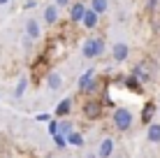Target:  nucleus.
Returning a JSON list of instances; mask_svg holds the SVG:
<instances>
[{
    "instance_id": "f257e3e1",
    "label": "nucleus",
    "mask_w": 160,
    "mask_h": 158,
    "mask_svg": "<svg viewBox=\"0 0 160 158\" xmlns=\"http://www.w3.org/2000/svg\"><path fill=\"white\" fill-rule=\"evenodd\" d=\"M112 123L118 133H128V130L135 126V114H132L128 107H116L112 114Z\"/></svg>"
},
{
    "instance_id": "f03ea898",
    "label": "nucleus",
    "mask_w": 160,
    "mask_h": 158,
    "mask_svg": "<svg viewBox=\"0 0 160 158\" xmlns=\"http://www.w3.org/2000/svg\"><path fill=\"white\" fill-rule=\"evenodd\" d=\"M104 49H107V42H104V37H88L84 44H81V56H84L86 61H93V58L102 56Z\"/></svg>"
},
{
    "instance_id": "7ed1b4c3",
    "label": "nucleus",
    "mask_w": 160,
    "mask_h": 158,
    "mask_svg": "<svg viewBox=\"0 0 160 158\" xmlns=\"http://www.w3.org/2000/svg\"><path fill=\"white\" fill-rule=\"evenodd\" d=\"M102 102L100 100H88L86 105H84V116L86 119H100L102 116Z\"/></svg>"
},
{
    "instance_id": "20e7f679",
    "label": "nucleus",
    "mask_w": 160,
    "mask_h": 158,
    "mask_svg": "<svg viewBox=\"0 0 160 158\" xmlns=\"http://www.w3.org/2000/svg\"><path fill=\"white\" fill-rule=\"evenodd\" d=\"M86 12H88V7L84 3H72L70 5V21H72V23H81Z\"/></svg>"
},
{
    "instance_id": "39448f33",
    "label": "nucleus",
    "mask_w": 160,
    "mask_h": 158,
    "mask_svg": "<svg viewBox=\"0 0 160 158\" xmlns=\"http://www.w3.org/2000/svg\"><path fill=\"white\" fill-rule=\"evenodd\" d=\"M128 56H130V47L125 44V42H116V44L112 47V58H114L116 63L128 61Z\"/></svg>"
},
{
    "instance_id": "423d86ee",
    "label": "nucleus",
    "mask_w": 160,
    "mask_h": 158,
    "mask_svg": "<svg viewBox=\"0 0 160 158\" xmlns=\"http://www.w3.org/2000/svg\"><path fill=\"white\" fill-rule=\"evenodd\" d=\"M98 156L100 158H112L114 156V140L112 137L100 140V144H98Z\"/></svg>"
},
{
    "instance_id": "0eeeda50",
    "label": "nucleus",
    "mask_w": 160,
    "mask_h": 158,
    "mask_svg": "<svg viewBox=\"0 0 160 158\" xmlns=\"http://www.w3.org/2000/svg\"><path fill=\"white\" fill-rule=\"evenodd\" d=\"M42 19H44V23H47V26H53V23L58 21V5H56V3L47 5V7H44V12H42Z\"/></svg>"
},
{
    "instance_id": "6e6552de",
    "label": "nucleus",
    "mask_w": 160,
    "mask_h": 158,
    "mask_svg": "<svg viewBox=\"0 0 160 158\" xmlns=\"http://www.w3.org/2000/svg\"><path fill=\"white\" fill-rule=\"evenodd\" d=\"M146 142L148 144H160V123L158 121H151L146 128Z\"/></svg>"
},
{
    "instance_id": "1a4fd4ad",
    "label": "nucleus",
    "mask_w": 160,
    "mask_h": 158,
    "mask_svg": "<svg viewBox=\"0 0 160 158\" xmlns=\"http://www.w3.org/2000/svg\"><path fill=\"white\" fill-rule=\"evenodd\" d=\"M40 35H42L40 21H37V19H28V21H26V37H28V40H37Z\"/></svg>"
},
{
    "instance_id": "9d476101",
    "label": "nucleus",
    "mask_w": 160,
    "mask_h": 158,
    "mask_svg": "<svg viewBox=\"0 0 160 158\" xmlns=\"http://www.w3.org/2000/svg\"><path fill=\"white\" fill-rule=\"evenodd\" d=\"M47 86H49V91H60L63 89V74L56 72V70L49 72L47 74Z\"/></svg>"
},
{
    "instance_id": "9b49d317",
    "label": "nucleus",
    "mask_w": 160,
    "mask_h": 158,
    "mask_svg": "<svg viewBox=\"0 0 160 158\" xmlns=\"http://www.w3.org/2000/svg\"><path fill=\"white\" fill-rule=\"evenodd\" d=\"M98 21H100V14H98L95 9H91V7H88V12H86V16H84V21H81V23H84V28L93 30V28L98 26Z\"/></svg>"
},
{
    "instance_id": "f8f14e48",
    "label": "nucleus",
    "mask_w": 160,
    "mask_h": 158,
    "mask_svg": "<svg viewBox=\"0 0 160 158\" xmlns=\"http://www.w3.org/2000/svg\"><path fill=\"white\" fill-rule=\"evenodd\" d=\"M93 79H95V70H93V68L88 70L86 74H81V79H79V91H81V93H86V89L91 86Z\"/></svg>"
},
{
    "instance_id": "ddd939ff",
    "label": "nucleus",
    "mask_w": 160,
    "mask_h": 158,
    "mask_svg": "<svg viewBox=\"0 0 160 158\" xmlns=\"http://www.w3.org/2000/svg\"><path fill=\"white\" fill-rule=\"evenodd\" d=\"M70 110H72V100H70V98H65V100H60V102H58V107H56V116H65V114H70Z\"/></svg>"
},
{
    "instance_id": "4468645a",
    "label": "nucleus",
    "mask_w": 160,
    "mask_h": 158,
    "mask_svg": "<svg viewBox=\"0 0 160 158\" xmlns=\"http://www.w3.org/2000/svg\"><path fill=\"white\" fill-rule=\"evenodd\" d=\"M91 9H95L98 14H104L109 9V0H91Z\"/></svg>"
},
{
    "instance_id": "2eb2a0df",
    "label": "nucleus",
    "mask_w": 160,
    "mask_h": 158,
    "mask_svg": "<svg viewBox=\"0 0 160 158\" xmlns=\"http://www.w3.org/2000/svg\"><path fill=\"white\" fill-rule=\"evenodd\" d=\"M135 77L139 79V84H142V81H148V79H151V74L144 70V65H137V68H135Z\"/></svg>"
},
{
    "instance_id": "dca6fc26",
    "label": "nucleus",
    "mask_w": 160,
    "mask_h": 158,
    "mask_svg": "<svg viewBox=\"0 0 160 158\" xmlns=\"http://www.w3.org/2000/svg\"><path fill=\"white\" fill-rule=\"evenodd\" d=\"M26 86H28V79H26V77H21L19 86H16V91H14V95H16V98H21V95L26 93Z\"/></svg>"
},
{
    "instance_id": "f3484780",
    "label": "nucleus",
    "mask_w": 160,
    "mask_h": 158,
    "mask_svg": "<svg viewBox=\"0 0 160 158\" xmlns=\"http://www.w3.org/2000/svg\"><path fill=\"white\" fill-rule=\"evenodd\" d=\"M68 142L74 144V146H81V144H84V140H81L79 133H70V135H68Z\"/></svg>"
},
{
    "instance_id": "a211bd4d",
    "label": "nucleus",
    "mask_w": 160,
    "mask_h": 158,
    "mask_svg": "<svg viewBox=\"0 0 160 158\" xmlns=\"http://www.w3.org/2000/svg\"><path fill=\"white\" fill-rule=\"evenodd\" d=\"M60 133H63V135H70V133H72V126H70L68 121H65V123H60Z\"/></svg>"
},
{
    "instance_id": "6ab92c4d",
    "label": "nucleus",
    "mask_w": 160,
    "mask_h": 158,
    "mask_svg": "<svg viewBox=\"0 0 160 158\" xmlns=\"http://www.w3.org/2000/svg\"><path fill=\"white\" fill-rule=\"evenodd\" d=\"M151 112H153V105H151V102H148V107L144 110V116H142V119H144L146 123H148V119H151Z\"/></svg>"
},
{
    "instance_id": "aec40b11",
    "label": "nucleus",
    "mask_w": 160,
    "mask_h": 158,
    "mask_svg": "<svg viewBox=\"0 0 160 158\" xmlns=\"http://www.w3.org/2000/svg\"><path fill=\"white\" fill-rule=\"evenodd\" d=\"M158 5H160V0H148V5H146V9H148V12H153V9H156V7H158Z\"/></svg>"
},
{
    "instance_id": "412c9836",
    "label": "nucleus",
    "mask_w": 160,
    "mask_h": 158,
    "mask_svg": "<svg viewBox=\"0 0 160 158\" xmlns=\"http://www.w3.org/2000/svg\"><path fill=\"white\" fill-rule=\"evenodd\" d=\"M53 3H56V5H58V7H68V5H70V3H72V0H53Z\"/></svg>"
},
{
    "instance_id": "4be33fe9",
    "label": "nucleus",
    "mask_w": 160,
    "mask_h": 158,
    "mask_svg": "<svg viewBox=\"0 0 160 158\" xmlns=\"http://www.w3.org/2000/svg\"><path fill=\"white\" fill-rule=\"evenodd\" d=\"M86 158H100V156H98V151H95V154H88Z\"/></svg>"
},
{
    "instance_id": "5701e85b",
    "label": "nucleus",
    "mask_w": 160,
    "mask_h": 158,
    "mask_svg": "<svg viewBox=\"0 0 160 158\" xmlns=\"http://www.w3.org/2000/svg\"><path fill=\"white\" fill-rule=\"evenodd\" d=\"M12 3V0H0V7H2V5H9Z\"/></svg>"
},
{
    "instance_id": "b1692460",
    "label": "nucleus",
    "mask_w": 160,
    "mask_h": 158,
    "mask_svg": "<svg viewBox=\"0 0 160 158\" xmlns=\"http://www.w3.org/2000/svg\"><path fill=\"white\" fill-rule=\"evenodd\" d=\"M112 158H125V156H112Z\"/></svg>"
},
{
    "instance_id": "393cba45",
    "label": "nucleus",
    "mask_w": 160,
    "mask_h": 158,
    "mask_svg": "<svg viewBox=\"0 0 160 158\" xmlns=\"http://www.w3.org/2000/svg\"><path fill=\"white\" fill-rule=\"evenodd\" d=\"M44 158H53V156H44Z\"/></svg>"
},
{
    "instance_id": "a878e982",
    "label": "nucleus",
    "mask_w": 160,
    "mask_h": 158,
    "mask_svg": "<svg viewBox=\"0 0 160 158\" xmlns=\"http://www.w3.org/2000/svg\"><path fill=\"white\" fill-rule=\"evenodd\" d=\"M148 158H158V156H148Z\"/></svg>"
}]
</instances>
